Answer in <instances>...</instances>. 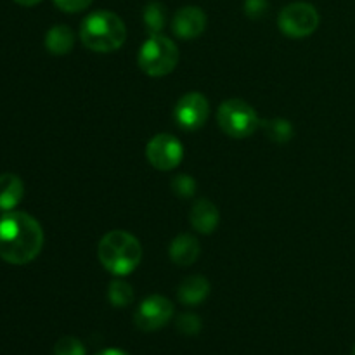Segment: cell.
<instances>
[{"label": "cell", "instance_id": "6da1fadb", "mask_svg": "<svg viewBox=\"0 0 355 355\" xmlns=\"http://www.w3.org/2000/svg\"><path fill=\"white\" fill-rule=\"evenodd\" d=\"M44 246V231L35 217L24 211H7L0 218V259L10 266L33 262Z\"/></svg>", "mask_w": 355, "mask_h": 355}, {"label": "cell", "instance_id": "7a4b0ae2", "mask_svg": "<svg viewBox=\"0 0 355 355\" xmlns=\"http://www.w3.org/2000/svg\"><path fill=\"white\" fill-rule=\"evenodd\" d=\"M97 257L104 269L116 277L134 272L142 260V246L134 234L127 231H110L97 246Z\"/></svg>", "mask_w": 355, "mask_h": 355}, {"label": "cell", "instance_id": "3957f363", "mask_svg": "<svg viewBox=\"0 0 355 355\" xmlns=\"http://www.w3.org/2000/svg\"><path fill=\"white\" fill-rule=\"evenodd\" d=\"M80 38L89 51L107 54L114 52L127 40V26L118 14L111 10H96L82 21Z\"/></svg>", "mask_w": 355, "mask_h": 355}, {"label": "cell", "instance_id": "277c9868", "mask_svg": "<svg viewBox=\"0 0 355 355\" xmlns=\"http://www.w3.org/2000/svg\"><path fill=\"white\" fill-rule=\"evenodd\" d=\"M139 68L153 78L166 76L179 64V49L172 38L165 35H149L139 51Z\"/></svg>", "mask_w": 355, "mask_h": 355}, {"label": "cell", "instance_id": "5b68a950", "mask_svg": "<svg viewBox=\"0 0 355 355\" xmlns=\"http://www.w3.org/2000/svg\"><path fill=\"white\" fill-rule=\"evenodd\" d=\"M217 123L225 135L232 139H246L262 125L257 111L241 99H227L217 111Z\"/></svg>", "mask_w": 355, "mask_h": 355}, {"label": "cell", "instance_id": "8992f818", "mask_svg": "<svg viewBox=\"0 0 355 355\" xmlns=\"http://www.w3.org/2000/svg\"><path fill=\"white\" fill-rule=\"evenodd\" d=\"M321 17L318 9L309 2H293L283 7L277 17V24L283 35L290 38L311 37L319 28Z\"/></svg>", "mask_w": 355, "mask_h": 355}, {"label": "cell", "instance_id": "52a82bcc", "mask_svg": "<svg viewBox=\"0 0 355 355\" xmlns=\"http://www.w3.org/2000/svg\"><path fill=\"white\" fill-rule=\"evenodd\" d=\"M146 158L156 170L170 172L182 163L184 146L175 135L156 134L146 146Z\"/></svg>", "mask_w": 355, "mask_h": 355}, {"label": "cell", "instance_id": "ba28073f", "mask_svg": "<svg viewBox=\"0 0 355 355\" xmlns=\"http://www.w3.org/2000/svg\"><path fill=\"white\" fill-rule=\"evenodd\" d=\"M173 318V304L162 295H151L139 304L134 322L142 331H158Z\"/></svg>", "mask_w": 355, "mask_h": 355}, {"label": "cell", "instance_id": "9c48e42d", "mask_svg": "<svg viewBox=\"0 0 355 355\" xmlns=\"http://www.w3.org/2000/svg\"><path fill=\"white\" fill-rule=\"evenodd\" d=\"M210 114V103L201 92L184 94L175 104L173 118L184 130H198L203 127Z\"/></svg>", "mask_w": 355, "mask_h": 355}, {"label": "cell", "instance_id": "30bf717a", "mask_svg": "<svg viewBox=\"0 0 355 355\" xmlns=\"http://www.w3.org/2000/svg\"><path fill=\"white\" fill-rule=\"evenodd\" d=\"M173 35L182 40H194L207 30V14L196 6H186L175 12L172 19Z\"/></svg>", "mask_w": 355, "mask_h": 355}, {"label": "cell", "instance_id": "8fae6325", "mask_svg": "<svg viewBox=\"0 0 355 355\" xmlns=\"http://www.w3.org/2000/svg\"><path fill=\"white\" fill-rule=\"evenodd\" d=\"M191 225L200 234H211L220 222V214L210 200H198L191 208Z\"/></svg>", "mask_w": 355, "mask_h": 355}, {"label": "cell", "instance_id": "7c38bea8", "mask_svg": "<svg viewBox=\"0 0 355 355\" xmlns=\"http://www.w3.org/2000/svg\"><path fill=\"white\" fill-rule=\"evenodd\" d=\"M170 259L175 266H193L201 253L200 241L193 234H179L170 243Z\"/></svg>", "mask_w": 355, "mask_h": 355}, {"label": "cell", "instance_id": "4fadbf2b", "mask_svg": "<svg viewBox=\"0 0 355 355\" xmlns=\"http://www.w3.org/2000/svg\"><path fill=\"white\" fill-rule=\"evenodd\" d=\"M24 196V184L14 173L0 175V211H12Z\"/></svg>", "mask_w": 355, "mask_h": 355}, {"label": "cell", "instance_id": "5bb4252c", "mask_svg": "<svg viewBox=\"0 0 355 355\" xmlns=\"http://www.w3.org/2000/svg\"><path fill=\"white\" fill-rule=\"evenodd\" d=\"M210 295V281L203 276H189L179 286L177 297L184 305H200Z\"/></svg>", "mask_w": 355, "mask_h": 355}, {"label": "cell", "instance_id": "9a60e30c", "mask_svg": "<svg viewBox=\"0 0 355 355\" xmlns=\"http://www.w3.org/2000/svg\"><path fill=\"white\" fill-rule=\"evenodd\" d=\"M75 47V33L66 24H55L45 35V49L52 55H66Z\"/></svg>", "mask_w": 355, "mask_h": 355}, {"label": "cell", "instance_id": "2e32d148", "mask_svg": "<svg viewBox=\"0 0 355 355\" xmlns=\"http://www.w3.org/2000/svg\"><path fill=\"white\" fill-rule=\"evenodd\" d=\"M142 19H144L146 30L151 35L162 33V30L166 24V7L159 2H149L146 6L144 14H142Z\"/></svg>", "mask_w": 355, "mask_h": 355}, {"label": "cell", "instance_id": "e0dca14e", "mask_svg": "<svg viewBox=\"0 0 355 355\" xmlns=\"http://www.w3.org/2000/svg\"><path fill=\"white\" fill-rule=\"evenodd\" d=\"M262 128L266 130L267 137L274 142H279V144H284V142L291 141L295 130L293 125L290 123L284 118H272V120H263Z\"/></svg>", "mask_w": 355, "mask_h": 355}, {"label": "cell", "instance_id": "ac0fdd59", "mask_svg": "<svg viewBox=\"0 0 355 355\" xmlns=\"http://www.w3.org/2000/svg\"><path fill=\"white\" fill-rule=\"evenodd\" d=\"M107 300L113 307H128L134 302V290L123 279H114L107 286Z\"/></svg>", "mask_w": 355, "mask_h": 355}, {"label": "cell", "instance_id": "d6986e66", "mask_svg": "<svg viewBox=\"0 0 355 355\" xmlns=\"http://www.w3.org/2000/svg\"><path fill=\"white\" fill-rule=\"evenodd\" d=\"M54 355H85V347L75 336H62L55 342Z\"/></svg>", "mask_w": 355, "mask_h": 355}, {"label": "cell", "instance_id": "ffe728a7", "mask_svg": "<svg viewBox=\"0 0 355 355\" xmlns=\"http://www.w3.org/2000/svg\"><path fill=\"white\" fill-rule=\"evenodd\" d=\"M170 186H172L173 193L180 198L194 196V193H196V187H198L196 180H194L191 175H187V173H179V175L173 177Z\"/></svg>", "mask_w": 355, "mask_h": 355}, {"label": "cell", "instance_id": "44dd1931", "mask_svg": "<svg viewBox=\"0 0 355 355\" xmlns=\"http://www.w3.org/2000/svg\"><path fill=\"white\" fill-rule=\"evenodd\" d=\"M177 329L186 336H196L201 331V319L196 314H182L177 319Z\"/></svg>", "mask_w": 355, "mask_h": 355}, {"label": "cell", "instance_id": "7402d4cb", "mask_svg": "<svg viewBox=\"0 0 355 355\" xmlns=\"http://www.w3.org/2000/svg\"><path fill=\"white\" fill-rule=\"evenodd\" d=\"M269 10V2L267 0H245V14L252 19L263 17Z\"/></svg>", "mask_w": 355, "mask_h": 355}, {"label": "cell", "instance_id": "603a6c76", "mask_svg": "<svg viewBox=\"0 0 355 355\" xmlns=\"http://www.w3.org/2000/svg\"><path fill=\"white\" fill-rule=\"evenodd\" d=\"M92 2L94 0H54L58 9H61L62 12L68 14L82 12V10H85Z\"/></svg>", "mask_w": 355, "mask_h": 355}, {"label": "cell", "instance_id": "cb8c5ba5", "mask_svg": "<svg viewBox=\"0 0 355 355\" xmlns=\"http://www.w3.org/2000/svg\"><path fill=\"white\" fill-rule=\"evenodd\" d=\"M96 355H128V354L123 352V350H120V349H104Z\"/></svg>", "mask_w": 355, "mask_h": 355}, {"label": "cell", "instance_id": "d4e9b609", "mask_svg": "<svg viewBox=\"0 0 355 355\" xmlns=\"http://www.w3.org/2000/svg\"><path fill=\"white\" fill-rule=\"evenodd\" d=\"M14 2L19 3V6H23V7H33V6H37L40 0H14Z\"/></svg>", "mask_w": 355, "mask_h": 355}, {"label": "cell", "instance_id": "484cf974", "mask_svg": "<svg viewBox=\"0 0 355 355\" xmlns=\"http://www.w3.org/2000/svg\"><path fill=\"white\" fill-rule=\"evenodd\" d=\"M352 355H355V347H354V352H352Z\"/></svg>", "mask_w": 355, "mask_h": 355}]
</instances>
